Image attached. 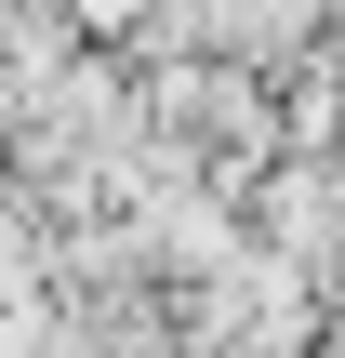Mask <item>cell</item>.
<instances>
[{
	"instance_id": "6da1fadb",
	"label": "cell",
	"mask_w": 345,
	"mask_h": 358,
	"mask_svg": "<svg viewBox=\"0 0 345 358\" xmlns=\"http://www.w3.org/2000/svg\"><path fill=\"white\" fill-rule=\"evenodd\" d=\"M80 13H93V27H120V13H133V0H80Z\"/></svg>"
}]
</instances>
